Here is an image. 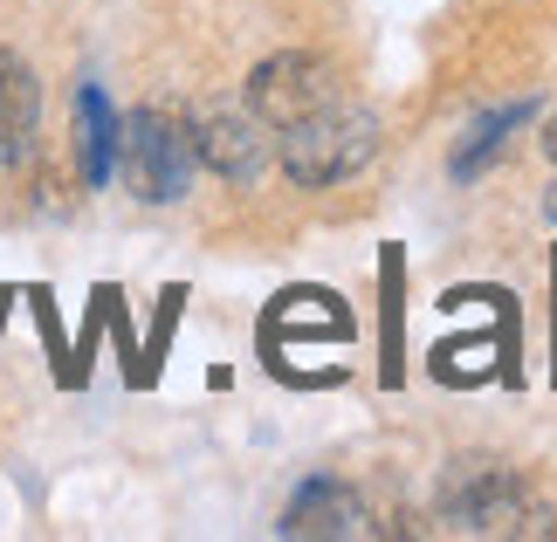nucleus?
<instances>
[{"instance_id":"nucleus-1","label":"nucleus","mask_w":557,"mask_h":542,"mask_svg":"<svg viewBox=\"0 0 557 542\" xmlns=\"http://www.w3.org/2000/svg\"><path fill=\"white\" fill-rule=\"evenodd\" d=\"M372 151H379V117L351 97H337L324 111H310L304 124L275 131V159H283L296 186H337L351 172H366Z\"/></svg>"},{"instance_id":"nucleus-2","label":"nucleus","mask_w":557,"mask_h":542,"mask_svg":"<svg viewBox=\"0 0 557 542\" xmlns=\"http://www.w3.org/2000/svg\"><path fill=\"white\" fill-rule=\"evenodd\" d=\"M193 165H200V151H193V124L186 117L138 111L132 124H117V172L145 206H173L193 186Z\"/></svg>"},{"instance_id":"nucleus-3","label":"nucleus","mask_w":557,"mask_h":542,"mask_svg":"<svg viewBox=\"0 0 557 542\" xmlns=\"http://www.w3.org/2000/svg\"><path fill=\"white\" fill-rule=\"evenodd\" d=\"M193 124V151H200L207 172H221L227 186H255L275 159L269 144V124L255 117V103H234V97H213L186 117Z\"/></svg>"},{"instance_id":"nucleus-4","label":"nucleus","mask_w":557,"mask_h":542,"mask_svg":"<svg viewBox=\"0 0 557 542\" xmlns=\"http://www.w3.org/2000/svg\"><path fill=\"white\" fill-rule=\"evenodd\" d=\"M441 508H447V522L468 529V535H517V529H530V488L509 467H488V461H461L455 474H447Z\"/></svg>"},{"instance_id":"nucleus-5","label":"nucleus","mask_w":557,"mask_h":542,"mask_svg":"<svg viewBox=\"0 0 557 542\" xmlns=\"http://www.w3.org/2000/svg\"><path fill=\"white\" fill-rule=\"evenodd\" d=\"M337 97L345 90H337L331 62H317L304 49L255 62V76H248V103H255V117H262L269 131H289V124H304L310 111H324V103H337Z\"/></svg>"},{"instance_id":"nucleus-6","label":"nucleus","mask_w":557,"mask_h":542,"mask_svg":"<svg viewBox=\"0 0 557 542\" xmlns=\"http://www.w3.org/2000/svg\"><path fill=\"white\" fill-rule=\"evenodd\" d=\"M366 529H372V515H366V502H358L345 481L296 488V502L283 515V535H366Z\"/></svg>"},{"instance_id":"nucleus-7","label":"nucleus","mask_w":557,"mask_h":542,"mask_svg":"<svg viewBox=\"0 0 557 542\" xmlns=\"http://www.w3.org/2000/svg\"><path fill=\"white\" fill-rule=\"evenodd\" d=\"M35 124H41L35 70H28L14 49H0V165H21V159H28Z\"/></svg>"},{"instance_id":"nucleus-8","label":"nucleus","mask_w":557,"mask_h":542,"mask_svg":"<svg viewBox=\"0 0 557 542\" xmlns=\"http://www.w3.org/2000/svg\"><path fill=\"white\" fill-rule=\"evenodd\" d=\"M76 165H83L90 186H103L117 172V117H111V97H103L97 83L76 90Z\"/></svg>"},{"instance_id":"nucleus-9","label":"nucleus","mask_w":557,"mask_h":542,"mask_svg":"<svg viewBox=\"0 0 557 542\" xmlns=\"http://www.w3.org/2000/svg\"><path fill=\"white\" fill-rule=\"evenodd\" d=\"M530 111H537V97H517V103H496V111H482L475 124H468V138H461V151H455V179H468V172H475V165H488V159H496V151H503V138L509 131H523V124H530Z\"/></svg>"},{"instance_id":"nucleus-10","label":"nucleus","mask_w":557,"mask_h":542,"mask_svg":"<svg viewBox=\"0 0 557 542\" xmlns=\"http://www.w3.org/2000/svg\"><path fill=\"white\" fill-rule=\"evenodd\" d=\"M544 151H550V159H557V124H550V138H544Z\"/></svg>"},{"instance_id":"nucleus-11","label":"nucleus","mask_w":557,"mask_h":542,"mask_svg":"<svg viewBox=\"0 0 557 542\" xmlns=\"http://www.w3.org/2000/svg\"><path fill=\"white\" fill-rule=\"evenodd\" d=\"M550 220H557V192H550Z\"/></svg>"}]
</instances>
